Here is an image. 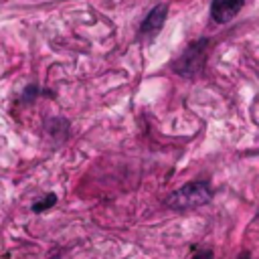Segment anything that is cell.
Returning a JSON list of instances; mask_svg holds the SVG:
<instances>
[{
    "label": "cell",
    "instance_id": "1",
    "mask_svg": "<svg viewBox=\"0 0 259 259\" xmlns=\"http://www.w3.org/2000/svg\"><path fill=\"white\" fill-rule=\"evenodd\" d=\"M210 198H212V186L206 180H194L170 192L164 198V204L174 210H190V208L206 204Z\"/></svg>",
    "mask_w": 259,
    "mask_h": 259
},
{
    "label": "cell",
    "instance_id": "2",
    "mask_svg": "<svg viewBox=\"0 0 259 259\" xmlns=\"http://www.w3.org/2000/svg\"><path fill=\"white\" fill-rule=\"evenodd\" d=\"M208 49H210V38H198V40L190 42L182 51V55L172 63L174 73H178L180 77H186V79H192L198 73H202V69L206 65Z\"/></svg>",
    "mask_w": 259,
    "mask_h": 259
},
{
    "label": "cell",
    "instance_id": "3",
    "mask_svg": "<svg viewBox=\"0 0 259 259\" xmlns=\"http://www.w3.org/2000/svg\"><path fill=\"white\" fill-rule=\"evenodd\" d=\"M243 4H245V0H212L210 2V18L217 24H225L239 14Z\"/></svg>",
    "mask_w": 259,
    "mask_h": 259
},
{
    "label": "cell",
    "instance_id": "4",
    "mask_svg": "<svg viewBox=\"0 0 259 259\" xmlns=\"http://www.w3.org/2000/svg\"><path fill=\"white\" fill-rule=\"evenodd\" d=\"M166 16H168V6H166V4L154 6V8L146 14V18H144V22H142V26H140V34H142V36H148V38L156 36V34L162 30V26H164Z\"/></svg>",
    "mask_w": 259,
    "mask_h": 259
},
{
    "label": "cell",
    "instance_id": "5",
    "mask_svg": "<svg viewBox=\"0 0 259 259\" xmlns=\"http://www.w3.org/2000/svg\"><path fill=\"white\" fill-rule=\"evenodd\" d=\"M55 202H57V194L49 192V194H47L42 200H38V202H34V204H32V210H34V212H42V210L51 208Z\"/></svg>",
    "mask_w": 259,
    "mask_h": 259
},
{
    "label": "cell",
    "instance_id": "6",
    "mask_svg": "<svg viewBox=\"0 0 259 259\" xmlns=\"http://www.w3.org/2000/svg\"><path fill=\"white\" fill-rule=\"evenodd\" d=\"M192 259H212V251H210V249H202V251H198Z\"/></svg>",
    "mask_w": 259,
    "mask_h": 259
},
{
    "label": "cell",
    "instance_id": "7",
    "mask_svg": "<svg viewBox=\"0 0 259 259\" xmlns=\"http://www.w3.org/2000/svg\"><path fill=\"white\" fill-rule=\"evenodd\" d=\"M34 95H36V87H34V85H30V87H28V89L24 91V95H22V97H24L26 101H30V99H32Z\"/></svg>",
    "mask_w": 259,
    "mask_h": 259
},
{
    "label": "cell",
    "instance_id": "8",
    "mask_svg": "<svg viewBox=\"0 0 259 259\" xmlns=\"http://www.w3.org/2000/svg\"><path fill=\"white\" fill-rule=\"evenodd\" d=\"M239 259H251V255L245 251V253H241V255H239Z\"/></svg>",
    "mask_w": 259,
    "mask_h": 259
}]
</instances>
